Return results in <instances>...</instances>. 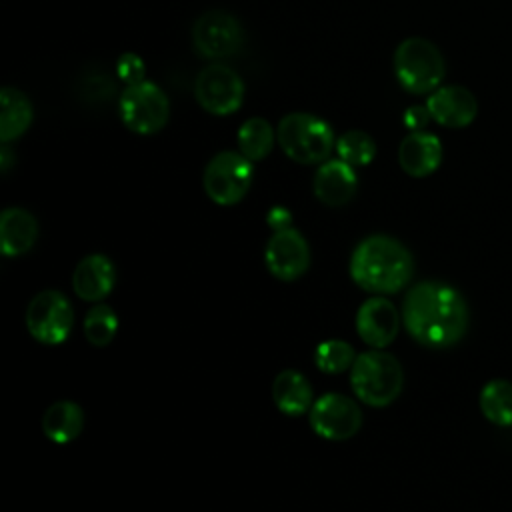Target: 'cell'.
<instances>
[{
    "label": "cell",
    "instance_id": "obj_19",
    "mask_svg": "<svg viewBox=\"0 0 512 512\" xmlns=\"http://www.w3.org/2000/svg\"><path fill=\"white\" fill-rule=\"evenodd\" d=\"M272 400L288 416H300L312 408V386L296 370H282L272 382Z\"/></svg>",
    "mask_w": 512,
    "mask_h": 512
},
{
    "label": "cell",
    "instance_id": "obj_18",
    "mask_svg": "<svg viewBox=\"0 0 512 512\" xmlns=\"http://www.w3.org/2000/svg\"><path fill=\"white\" fill-rule=\"evenodd\" d=\"M38 238V222L24 208H6L0 216V248L4 256L26 254Z\"/></svg>",
    "mask_w": 512,
    "mask_h": 512
},
{
    "label": "cell",
    "instance_id": "obj_11",
    "mask_svg": "<svg viewBox=\"0 0 512 512\" xmlns=\"http://www.w3.org/2000/svg\"><path fill=\"white\" fill-rule=\"evenodd\" d=\"M362 412L358 404L338 392L320 396L310 408L312 430L326 440H346L360 430Z\"/></svg>",
    "mask_w": 512,
    "mask_h": 512
},
{
    "label": "cell",
    "instance_id": "obj_28",
    "mask_svg": "<svg viewBox=\"0 0 512 512\" xmlns=\"http://www.w3.org/2000/svg\"><path fill=\"white\" fill-rule=\"evenodd\" d=\"M404 126L406 128H410L412 132H418V130H422L426 124H428V120H430V112H428V108L426 106H412V108H408L406 112H404Z\"/></svg>",
    "mask_w": 512,
    "mask_h": 512
},
{
    "label": "cell",
    "instance_id": "obj_3",
    "mask_svg": "<svg viewBox=\"0 0 512 512\" xmlns=\"http://www.w3.org/2000/svg\"><path fill=\"white\" fill-rule=\"evenodd\" d=\"M282 152L298 164H322L336 148L330 124L308 112L286 114L276 128Z\"/></svg>",
    "mask_w": 512,
    "mask_h": 512
},
{
    "label": "cell",
    "instance_id": "obj_1",
    "mask_svg": "<svg viewBox=\"0 0 512 512\" xmlns=\"http://www.w3.org/2000/svg\"><path fill=\"white\" fill-rule=\"evenodd\" d=\"M402 322L422 346L448 348L466 334L468 306L456 288L442 282H420L408 290L402 302Z\"/></svg>",
    "mask_w": 512,
    "mask_h": 512
},
{
    "label": "cell",
    "instance_id": "obj_13",
    "mask_svg": "<svg viewBox=\"0 0 512 512\" xmlns=\"http://www.w3.org/2000/svg\"><path fill=\"white\" fill-rule=\"evenodd\" d=\"M398 326V310L388 298L374 296L358 308L356 332L372 348H386L396 338Z\"/></svg>",
    "mask_w": 512,
    "mask_h": 512
},
{
    "label": "cell",
    "instance_id": "obj_4",
    "mask_svg": "<svg viewBox=\"0 0 512 512\" xmlns=\"http://www.w3.org/2000/svg\"><path fill=\"white\" fill-rule=\"evenodd\" d=\"M404 384L400 362L380 348L356 356L350 370V386L354 394L368 406L382 408L392 404Z\"/></svg>",
    "mask_w": 512,
    "mask_h": 512
},
{
    "label": "cell",
    "instance_id": "obj_23",
    "mask_svg": "<svg viewBox=\"0 0 512 512\" xmlns=\"http://www.w3.org/2000/svg\"><path fill=\"white\" fill-rule=\"evenodd\" d=\"M480 410L496 426L512 424V382L492 380L480 392Z\"/></svg>",
    "mask_w": 512,
    "mask_h": 512
},
{
    "label": "cell",
    "instance_id": "obj_21",
    "mask_svg": "<svg viewBox=\"0 0 512 512\" xmlns=\"http://www.w3.org/2000/svg\"><path fill=\"white\" fill-rule=\"evenodd\" d=\"M82 424V408L70 400L54 402L42 416V430L56 444L72 442L82 432Z\"/></svg>",
    "mask_w": 512,
    "mask_h": 512
},
{
    "label": "cell",
    "instance_id": "obj_14",
    "mask_svg": "<svg viewBox=\"0 0 512 512\" xmlns=\"http://www.w3.org/2000/svg\"><path fill=\"white\" fill-rule=\"evenodd\" d=\"M430 118L446 128L468 126L478 112L476 98L464 86H440L426 100Z\"/></svg>",
    "mask_w": 512,
    "mask_h": 512
},
{
    "label": "cell",
    "instance_id": "obj_6",
    "mask_svg": "<svg viewBox=\"0 0 512 512\" xmlns=\"http://www.w3.org/2000/svg\"><path fill=\"white\" fill-rule=\"evenodd\" d=\"M118 108L124 126L142 136L160 132L170 116L168 96L160 86L148 80L128 84L120 96Z\"/></svg>",
    "mask_w": 512,
    "mask_h": 512
},
{
    "label": "cell",
    "instance_id": "obj_25",
    "mask_svg": "<svg viewBox=\"0 0 512 512\" xmlns=\"http://www.w3.org/2000/svg\"><path fill=\"white\" fill-rule=\"evenodd\" d=\"M118 330V318L106 304H96L84 318V336L92 346H108Z\"/></svg>",
    "mask_w": 512,
    "mask_h": 512
},
{
    "label": "cell",
    "instance_id": "obj_17",
    "mask_svg": "<svg viewBox=\"0 0 512 512\" xmlns=\"http://www.w3.org/2000/svg\"><path fill=\"white\" fill-rule=\"evenodd\" d=\"M116 270L104 254H90L82 258L72 274V288L76 296L88 302L102 300L114 288Z\"/></svg>",
    "mask_w": 512,
    "mask_h": 512
},
{
    "label": "cell",
    "instance_id": "obj_8",
    "mask_svg": "<svg viewBox=\"0 0 512 512\" xmlns=\"http://www.w3.org/2000/svg\"><path fill=\"white\" fill-rule=\"evenodd\" d=\"M74 326V308L58 290L38 292L26 308V328L40 344H62Z\"/></svg>",
    "mask_w": 512,
    "mask_h": 512
},
{
    "label": "cell",
    "instance_id": "obj_7",
    "mask_svg": "<svg viewBox=\"0 0 512 512\" xmlns=\"http://www.w3.org/2000/svg\"><path fill=\"white\" fill-rule=\"evenodd\" d=\"M252 162L242 152H220L204 168L202 184L208 198L220 206L238 204L252 186Z\"/></svg>",
    "mask_w": 512,
    "mask_h": 512
},
{
    "label": "cell",
    "instance_id": "obj_22",
    "mask_svg": "<svg viewBox=\"0 0 512 512\" xmlns=\"http://www.w3.org/2000/svg\"><path fill=\"white\" fill-rule=\"evenodd\" d=\"M276 140V132L264 118H248L238 130V148L250 162L264 160Z\"/></svg>",
    "mask_w": 512,
    "mask_h": 512
},
{
    "label": "cell",
    "instance_id": "obj_24",
    "mask_svg": "<svg viewBox=\"0 0 512 512\" xmlns=\"http://www.w3.org/2000/svg\"><path fill=\"white\" fill-rule=\"evenodd\" d=\"M338 158L350 166H366L376 156L374 138L364 130H348L336 140Z\"/></svg>",
    "mask_w": 512,
    "mask_h": 512
},
{
    "label": "cell",
    "instance_id": "obj_2",
    "mask_svg": "<svg viewBox=\"0 0 512 512\" xmlns=\"http://www.w3.org/2000/svg\"><path fill=\"white\" fill-rule=\"evenodd\" d=\"M412 272L414 260L408 248L384 234L364 238L350 258L352 280L372 294L398 292L410 282Z\"/></svg>",
    "mask_w": 512,
    "mask_h": 512
},
{
    "label": "cell",
    "instance_id": "obj_20",
    "mask_svg": "<svg viewBox=\"0 0 512 512\" xmlns=\"http://www.w3.org/2000/svg\"><path fill=\"white\" fill-rule=\"evenodd\" d=\"M0 104V140L2 144H8L28 130L34 118V108L30 98L12 86L0 90Z\"/></svg>",
    "mask_w": 512,
    "mask_h": 512
},
{
    "label": "cell",
    "instance_id": "obj_9",
    "mask_svg": "<svg viewBox=\"0 0 512 512\" xmlns=\"http://www.w3.org/2000/svg\"><path fill=\"white\" fill-rule=\"evenodd\" d=\"M194 50L210 60L236 54L244 44V28L236 16L224 10H208L192 26Z\"/></svg>",
    "mask_w": 512,
    "mask_h": 512
},
{
    "label": "cell",
    "instance_id": "obj_16",
    "mask_svg": "<svg viewBox=\"0 0 512 512\" xmlns=\"http://www.w3.org/2000/svg\"><path fill=\"white\" fill-rule=\"evenodd\" d=\"M400 168L414 178H424L432 174L442 162V144L438 136L418 130L410 132L398 148Z\"/></svg>",
    "mask_w": 512,
    "mask_h": 512
},
{
    "label": "cell",
    "instance_id": "obj_27",
    "mask_svg": "<svg viewBox=\"0 0 512 512\" xmlns=\"http://www.w3.org/2000/svg\"><path fill=\"white\" fill-rule=\"evenodd\" d=\"M116 72H118V78L124 80L126 84H136V82H142L144 80V62L140 56L132 54V52H126L118 58L116 62Z\"/></svg>",
    "mask_w": 512,
    "mask_h": 512
},
{
    "label": "cell",
    "instance_id": "obj_12",
    "mask_svg": "<svg viewBox=\"0 0 512 512\" xmlns=\"http://www.w3.org/2000/svg\"><path fill=\"white\" fill-rule=\"evenodd\" d=\"M264 262L270 274L276 276L278 280H296L306 272L310 264L308 242L292 226L278 230L266 244Z\"/></svg>",
    "mask_w": 512,
    "mask_h": 512
},
{
    "label": "cell",
    "instance_id": "obj_10",
    "mask_svg": "<svg viewBox=\"0 0 512 512\" xmlns=\"http://www.w3.org/2000/svg\"><path fill=\"white\" fill-rule=\"evenodd\" d=\"M194 96L206 112L228 116L242 106L244 82L230 66L208 64L196 76Z\"/></svg>",
    "mask_w": 512,
    "mask_h": 512
},
{
    "label": "cell",
    "instance_id": "obj_5",
    "mask_svg": "<svg viewBox=\"0 0 512 512\" xmlns=\"http://www.w3.org/2000/svg\"><path fill=\"white\" fill-rule=\"evenodd\" d=\"M394 74L410 94H430L440 88L446 66L440 50L426 38H406L394 52Z\"/></svg>",
    "mask_w": 512,
    "mask_h": 512
},
{
    "label": "cell",
    "instance_id": "obj_15",
    "mask_svg": "<svg viewBox=\"0 0 512 512\" xmlns=\"http://www.w3.org/2000/svg\"><path fill=\"white\" fill-rule=\"evenodd\" d=\"M358 186L354 166L340 158H328L314 174V196L326 206H344L352 200Z\"/></svg>",
    "mask_w": 512,
    "mask_h": 512
},
{
    "label": "cell",
    "instance_id": "obj_26",
    "mask_svg": "<svg viewBox=\"0 0 512 512\" xmlns=\"http://www.w3.org/2000/svg\"><path fill=\"white\" fill-rule=\"evenodd\" d=\"M314 360H316V366L322 372L338 374V372H344L346 368H350L354 364L356 354H354V348L348 342L334 338V340H324L316 346Z\"/></svg>",
    "mask_w": 512,
    "mask_h": 512
},
{
    "label": "cell",
    "instance_id": "obj_30",
    "mask_svg": "<svg viewBox=\"0 0 512 512\" xmlns=\"http://www.w3.org/2000/svg\"><path fill=\"white\" fill-rule=\"evenodd\" d=\"M0 166H2V172H8V168H10V150H8V144L2 146V152H0Z\"/></svg>",
    "mask_w": 512,
    "mask_h": 512
},
{
    "label": "cell",
    "instance_id": "obj_29",
    "mask_svg": "<svg viewBox=\"0 0 512 512\" xmlns=\"http://www.w3.org/2000/svg\"><path fill=\"white\" fill-rule=\"evenodd\" d=\"M290 222H292V216L286 208L282 206H274L270 212H268V224L270 228H274V232L278 230H284V228H290Z\"/></svg>",
    "mask_w": 512,
    "mask_h": 512
}]
</instances>
